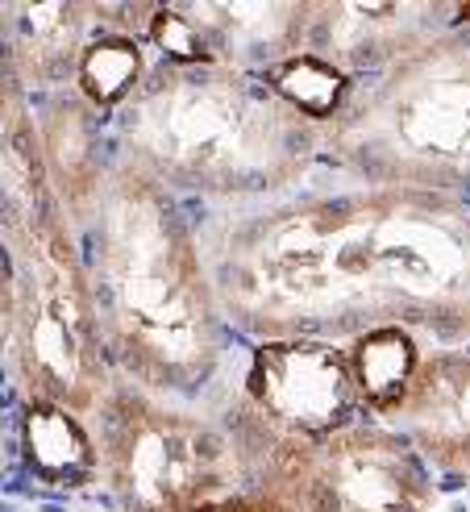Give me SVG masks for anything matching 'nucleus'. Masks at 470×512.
<instances>
[{"mask_svg":"<svg viewBox=\"0 0 470 512\" xmlns=\"http://www.w3.org/2000/svg\"><path fill=\"white\" fill-rule=\"evenodd\" d=\"M342 350H346V367H350L362 413L379 417L404 392L408 375L425 354V342L404 334V329H371V334L346 342Z\"/></svg>","mask_w":470,"mask_h":512,"instance_id":"obj_16","label":"nucleus"},{"mask_svg":"<svg viewBox=\"0 0 470 512\" xmlns=\"http://www.w3.org/2000/svg\"><path fill=\"white\" fill-rule=\"evenodd\" d=\"M0 234L17 267L9 367L21 400L59 404L88 421L109 392L113 367L104 354L80 242L55 200H46L25 221H5Z\"/></svg>","mask_w":470,"mask_h":512,"instance_id":"obj_5","label":"nucleus"},{"mask_svg":"<svg viewBox=\"0 0 470 512\" xmlns=\"http://www.w3.org/2000/svg\"><path fill=\"white\" fill-rule=\"evenodd\" d=\"M263 80L275 88V96L287 109L296 117H304L308 125H317V130H325V125L346 109V100L354 96V80H346L342 71H333L321 59L304 55V50L292 59H283L279 67H271Z\"/></svg>","mask_w":470,"mask_h":512,"instance_id":"obj_17","label":"nucleus"},{"mask_svg":"<svg viewBox=\"0 0 470 512\" xmlns=\"http://www.w3.org/2000/svg\"><path fill=\"white\" fill-rule=\"evenodd\" d=\"M13 317H17V267H13V250L5 234H0V354H9Z\"/></svg>","mask_w":470,"mask_h":512,"instance_id":"obj_18","label":"nucleus"},{"mask_svg":"<svg viewBox=\"0 0 470 512\" xmlns=\"http://www.w3.org/2000/svg\"><path fill=\"white\" fill-rule=\"evenodd\" d=\"M96 479L121 512H188L242 492L238 450L213 408H188L113 375L88 417Z\"/></svg>","mask_w":470,"mask_h":512,"instance_id":"obj_6","label":"nucleus"},{"mask_svg":"<svg viewBox=\"0 0 470 512\" xmlns=\"http://www.w3.org/2000/svg\"><path fill=\"white\" fill-rule=\"evenodd\" d=\"M200 38L204 63L267 75L300 55L308 0H188L175 5Z\"/></svg>","mask_w":470,"mask_h":512,"instance_id":"obj_12","label":"nucleus"},{"mask_svg":"<svg viewBox=\"0 0 470 512\" xmlns=\"http://www.w3.org/2000/svg\"><path fill=\"white\" fill-rule=\"evenodd\" d=\"M75 242L113 375L200 408L229 358V325L188 209L138 171L109 163Z\"/></svg>","mask_w":470,"mask_h":512,"instance_id":"obj_2","label":"nucleus"},{"mask_svg":"<svg viewBox=\"0 0 470 512\" xmlns=\"http://www.w3.org/2000/svg\"><path fill=\"white\" fill-rule=\"evenodd\" d=\"M242 496L254 512H425L433 471L387 425L358 417L325 438L246 454Z\"/></svg>","mask_w":470,"mask_h":512,"instance_id":"obj_7","label":"nucleus"},{"mask_svg":"<svg viewBox=\"0 0 470 512\" xmlns=\"http://www.w3.org/2000/svg\"><path fill=\"white\" fill-rule=\"evenodd\" d=\"M371 421L408 442L429 471L470 483V350L425 346L404 392Z\"/></svg>","mask_w":470,"mask_h":512,"instance_id":"obj_10","label":"nucleus"},{"mask_svg":"<svg viewBox=\"0 0 470 512\" xmlns=\"http://www.w3.org/2000/svg\"><path fill=\"white\" fill-rule=\"evenodd\" d=\"M321 159L350 184L470 200V21L354 84Z\"/></svg>","mask_w":470,"mask_h":512,"instance_id":"obj_4","label":"nucleus"},{"mask_svg":"<svg viewBox=\"0 0 470 512\" xmlns=\"http://www.w3.org/2000/svg\"><path fill=\"white\" fill-rule=\"evenodd\" d=\"M46 200L50 196L38 167L34 96L21 88L5 46V30H0V225L25 221Z\"/></svg>","mask_w":470,"mask_h":512,"instance_id":"obj_14","label":"nucleus"},{"mask_svg":"<svg viewBox=\"0 0 470 512\" xmlns=\"http://www.w3.org/2000/svg\"><path fill=\"white\" fill-rule=\"evenodd\" d=\"M217 417L225 421L242 467V458L263 446L325 438L367 413L358 404L342 346L254 342Z\"/></svg>","mask_w":470,"mask_h":512,"instance_id":"obj_8","label":"nucleus"},{"mask_svg":"<svg viewBox=\"0 0 470 512\" xmlns=\"http://www.w3.org/2000/svg\"><path fill=\"white\" fill-rule=\"evenodd\" d=\"M188 512H254V504L238 492V496H225V500H213V504H200V508H188Z\"/></svg>","mask_w":470,"mask_h":512,"instance_id":"obj_19","label":"nucleus"},{"mask_svg":"<svg viewBox=\"0 0 470 512\" xmlns=\"http://www.w3.org/2000/svg\"><path fill=\"white\" fill-rule=\"evenodd\" d=\"M17 446L34 479L50 488H84L96 479V442L84 417L46 400H21Z\"/></svg>","mask_w":470,"mask_h":512,"instance_id":"obj_15","label":"nucleus"},{"mask_svg":"<svg viewBox=\"0 0 470 512\" xmlns=\"http://www.w3.org/2000/svg\"><path fill=\"white\" fill-rule=\"evenodd\" d=\"M192 225L217 309L250 346H346L371 329L470 346V200L346 179Z\"/></svg>","mask_w":470,"mask_h":512,"instance_id":"obj_1","label":"nucleus"},{"mask_svg":"<svg viewBox=\"0 0 470 512\" xmlns=\"http://www.w3.org/2000/svg\"><path fill=\"white\" fill-rule=\"evenodd\" d=\"M113 163L167 196L242 209L292 192L321 159V130L263 75L217 63H159L109 117Z\"/></svg>","mask_w":470,"mask_h":512,"instance_id":"obj_3","label":"nucleus"},{"mask_svg":"<svg viewBox=\"0 0 470 512\" xmlns=\"http://www.w3.org/2000/svg\"><path fill=\"white\" fill-rule=\"evenodd\" d=\"M450 25H458V5L446 0H308L300 50L362 84Z\"/></svg>","mask_w":470,"mask_h":512,"instance_id":"obj_9","label":"nucleus"},{"mask_svg":"<svg viewBox=\"0 0 470 512\" xmlns=\"http://www.w3.org/2000/svg\"><path fill=\"white\" fill-rule=\"evenodd\" d=\"M5 458H9V429H5V417H0V471H5Z\"/></svg>","mask_w":470,"mask_h":512,"instance_id":"obj_20","label":"nucleus"},{"mask_svg":"<svg viewBox=\"0 0 470 512\" xmlns=\"http://www.w3.org/2000/svg\"><path fill=\"white\" fill-rule=\"evenodd\" d=\"M0 30L21 88L46 96L75 80L84 46L100 30V5H0Z\"/></svg>","mask_w":470,"mask_h":512,"instance_id":"obj_13","label":"nucleus"},{"mask_svg":"<svg viewBox=\"0 0 470 512\" xmlns=\"http://www.w3.org/2000/svg\"><path fill=\"white\" fill-rule=\"evenodd\" d=\"M34 125H38V167L46 196L55 200V209L75 234L113 163L109 117L96 113L67 84L59 92L34 96Z\"/></svg>","mask_w":470,"mask_h":512,"instance_id":"obj_11","label":"nucleus"}]
</instances>
